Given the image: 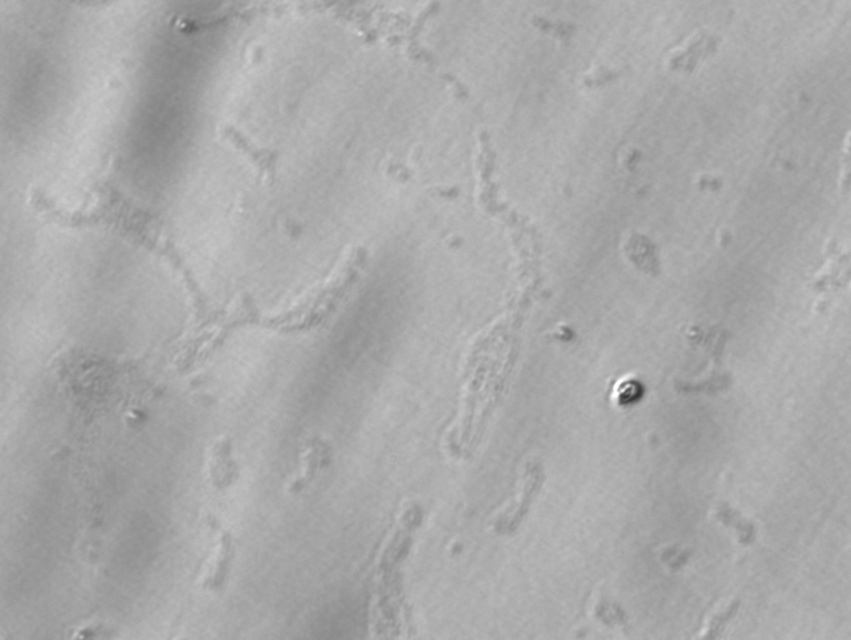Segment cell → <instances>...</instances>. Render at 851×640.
Instances as JSON below:
<instances>
[{"label":"cell","instance_id":"cell-2","mask_svg":"<svg viewBox=\"0 0 851 640\" xmlns=\"http://www.w3.org/2000/svg\"><path fill=\"white\" fill-rule=\"evenodd\" d=\"M738 608V603H735V604L731 606L730 609H729L726 613L715 618L714 621L711 623V629L710 632H708L706 639H716V637H718L721 632H723L724 626H726V623L730 621L732 617H734V615L736 614Z\"/></svg>","mask_w":851,"mask_h":640},{"label":"cell","instance_id":"cell-1","mask_svg":"<svg viewBox=\"0 0 851 640\" xmlns=\"http://www.w3.org/2000/svg\"><path fill=\"white\" fill-rule=\"evenodd\" d=\"M231 554L229 536H224L217 546L215 552L211 556L206 566V586L213 588L221 584L226 573L228 560Z\"/></svg>","mask_w":851,"mask_h":640}]
</instances>
